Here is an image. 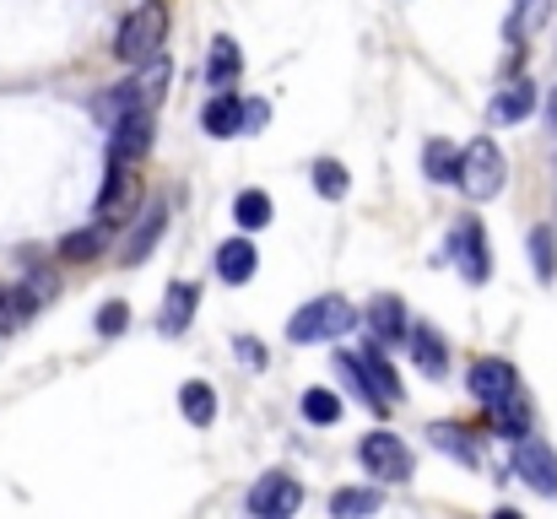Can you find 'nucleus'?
<instances>
[{
	"mask_svg": "<svg viewBox=\"0 0 557 519\" xmlns=\"http://www.w3.org/2000/svg\"><path fill=\"white\" fill-rule=\"evenodd\" d=\"M336 417H342V395H336V390H309V395H304V422L331 428Z\"/></svg>",
	"mask_w": 557,
	"mask_h": 519,
	"instance_id": "obj_29",
	"label": "nucleus"
},
{
	"mask_svg": "<svg viewBox=\"0 0 557 519\" xmlns=\"http://www.w3.org/2000/svg\"><path fill=\"white\" fill-rule=\"evenodd\" d=\"M152 141H158V125H152V109H147V103H136L131 114H120V120L109 125V158L141 163V158L152 152Z\"/></svg>",
	"mask_w": 557,
	"mask_h": 519,
	"instance_id": "obj_7",
	"label": "nucleus"
},
{
	"mask_svg": "<svg viewBox=\"0 0 557 519\" xmlns=\"http://www.w3.org/2000/svg\"><path fill=\"white\" fill-rule=\"evenodd\" d=\"M238 103H244V98H233V92H222V98H211V103H206V114H200V125H206V136H216V141H227V136H238Z\"/></svg>",
	"mask_w": 557,
	"mask_h": 519,
	"instance_id": "obj_22",
	"label": "nucleus"
},
{
	"mask_svg": "<svg viewBox=\"0 0 557 519\" xmlns=\"http://www.w3.org/2000/svg\"><path fill=\"white\" fill-rule=\"evenodd\" d=\"M553 16V0H520V16H515V38H525L531 27H542Z\"/></svg>",
	"mask_w": 557,
	"mask_h": 519,
	"instance_id": "obj_34",
	"label": "nucleus"
},
{
	"mask_svg": "<svg viewBox=\"0 0 557 519\" xmlns=\"http://www.w3.org/2000/svg\"><path fill=\"white\" fill-rule=\"evenodd\" d=\"M304 504V487L293 482V477H260L255 487H249V515L255 519H287L293 509Z\"/></svg>",
	"mask_w": 557,
	"mask_h": 519,
	"instance_id": "obj_10",
	"label": "nucleus"
},
{
	"mask_svg": "<svg viewBox=\"0 0 557 519\" xmlns=\"http://www.w3.org/2000/svg\"><path fill=\"white\" fill-rule=\"evenodd\" d=\"M406 351L417 357V368L428 379H444L449 373V351H444V336L433 325H406Z\"/></svg>",
	"mask_w": 557,
	"mask_h": 519,
	"instance_id": "obj_13",
	"label": "nucleus"
},
{
	"mask_svg": "<svg viewBox=\"0 0 557 519\" xmlns=\"http://www.w3.org/2000/svg\"><path fill=\"white\" fill-rule=\"evenodd\" d=\"M358 460H363V471L379 477V482H406V471H411V455H406V444H400L395 433H369V438L358 444Z\"/></svg>",
	"mask_w": 557,
	"mask_h": 519,
	"instance_id": "obj_8",
	"label": "nucleus"
},
{
	"mask_svg": "<svg viewBox=\"0 0 557 519\" xmlns=\"http://www.w3.org/2000/svg\"><path fill=\"white\" fill-rule=\"evenodd\" d=\"M195 304H200V287L169 282V293H163V314H158V331H163V336H185V325L195 320Z\"/></svg>",
	"mask_w": 557,
	"mask_h": 519,
	"instance_id": "obj_14",
	"label": "nucleus"
},
{
	"mask_svg": "<svg viewBox=\"0 0 557 519\" xmlns=\"http://www.w3.org/2000/svg\"><path fill=\"white\" fill-rule=\"evenodd\" d=\"M233 217H238L244 233H260V227L271 222V195H265V189H244V195L233 200Z\"/></svg>",
	"mask_w": 557,
	"mask_h": 519,
	"instance_id": "obj_25",
	"label": "nucleus"
},
{
	"mask_svg": "<svg viewBox=\"0 0 557 519\" xmlns=\"http://www.w3.org/2000/svg\"><path fill=\"white\" fill-rule=\"evenodd\" d=\"M531 109H536V87H531V82H509V87L493 98V125H520Z\"/></svg>",
	"mask_w": 557,
	"mask_h": 519,
	"instance_id": "obj_19",
	"label": "nucleus"
},
{
	"mask_svg": "<svg viewBox=\"0 0 557 519\" xmlns=\"http://www.w3.org/2000/svg\"><path fill=\"white\" fill-rule=\"evenodd\" d=\"M449 255H455V265H460V276H466V282H476V287H482V282L493 276L487 233H482V222H476V217L455 227V238H449Z\"/></svg>",
	"mask_w": 557,
	"mask_h": 519,
	"instance_id": "obj_9",
	"label": "nucleus"
},
{
	"mask_svg": "<svg viewBox=\"0 0 557 519\" xmlns=\"http://www.w3.org/2000/svg\"><path fill=\"white\" fill-rule=\"evenodd\" d=\"M347 184H352V178H347V169H342L336 158H320V163H314V189H320L325 200H342Z\"/></svg>",
	"mask_w": 557,
	"mask_h": 519,
	"instance_id": "obj_31",
	"label": "nucleus"
},
{
	"mask_svg": "<svg viewBox=\"0 0 557 519\" xmlns=\"http://www.w3.org/2000/svg\"><path fill=\"white\" fill-rule=\"evenodd\" d=\"M379 509H384V493H379V487H342V493L331 498V515H342V519L379 515Z\"/></svg>",
	"mask_w": 557,
	"mask_h": 519,
	"instance_id": "obj_23",
	"label": "nucleus"
},
{
	"mask_svg": "<svg viewBox=\"0 0 557 519\" xmlns=\"http://www.w3.org/2000/svg\"><path fill=\"white\" fill-rule=\"evenodd\" d=\"M406 342V309L395 293H379L369 309V346H400Z\"/></svg>",
	"mask_w": 557,
	"mask_h": 519,
	"instance_id": "obj_11",
	"label": "nucleus"
},
{
	"mask_svg": "<svg viewBox=\"0 0 557 519\" xmlns=\"http://www.w3.org/2000/svg\"><path fill=\"white\" fill-rule=\"evenodd\" d=\"M233 351H238V362H249V368H265V351H260V342H255V336H238V342H233Z\"/></svg>",
	"mask_w": 557,
	"mask_h": 519,
	"instance_id": "obj_37",
	"label": "nucleus"
},
{
	"mask_svg": "<svg viewBox=\"0 0 557 519\" xmlns=\"http://www.w3.org/2000/svg\"><path fill=\"white\" fill-rule=\"evenodd\" d=\"M547 114H553V125H557V92H553V98H547Z\"/></svg>",
	"mask_w": 557,
	"mask_h": 519,
	"instance_id": "obj_38",
	"label": "nucleus"
},
{
	"mask_svg": "<svg viewBox=\"0 0 557 519\" xmlns=\"http://www.w3.org/2000/svg\"><path fill=\"white\" fill-rule=\"evenodd\" d=\"M466 384H471V395L487 406V417H493V428H498L504 438L531 433V400H525V390H520L515 362H504V357H476L471 373H466Z\"/></svg>",
	"mask_w": 557,
	"mask_h": 519,
	"instance_id": "obj_1",
	"label": "nucleus"
},
{
	"mask_svg": "<svg viewBox=\"0 0 557 519\" xmlns=\"http://www.w3.org/2000/svg\"><path fill=\"white\" fill-rule=\"evenodd\" d=\"M255 271H260V255H255L249 238H227V244L216 249V276H222L227 287H244Z\"/></svg>",
	"mask_w": 557,
	"mask_h": 519,
	"instance_id": "obj_16",
	"label": "nucleus"
},
{
	"mask_svg": "<svg viewBox=\"0 0 557 519\" xmlns=\"http://www.w3.org/2000/svg\"><path fill=\"white\" fill-rule=\"evenodd\" d=\"M38 304L22 293V287H0V331H16L22 320H33Z\"/></svg>",
	"mask_w": 557,
	"mask_h": 519,
	"instance_id": "obj_30",
	"label": "nucleus"
},
{
	"mask_svg": "<svg viewBox=\"0 0 557 519\" xmlns=\"http://www.w3.org/2000/svg\"><path fill=\"white\" fill-rule=\"evenodd\" d=\"M515 477H520L531 493L557 498V449L542 444V438H531V433H520V438H515Z\"/></svg>",
	"mask_w": 557,
	"mask_h": 519,
	"instance_id": "obj_6",
	"label": "nucleus"
},
{
	"mask_svg": "<svg viewBox=\"0 0 557 519\" xmlns=\"http://www.w3.org/2000/svg\"><path fill=\"white\" fill-rule=\"evenodd\" d=\"M169 233V206H152V211H141V222H136V233L125 238V265H141L147 255H152V244Z\"/></svg>",
	"mask_w": 557,
	"mask_h": 519,
	"instance_id": "obj_17",
	"label": "nucleus"
},
{
	"mask_svg": "<svg viewBox=\"0 0 557 519\" xmlns=\"http://www.w3.org/2000/svg\"><path fill=\"white\" fill-rule=\"evenodd\" d=\"M125 325H131V309H125V304H120V298H114V304H103V309H98V336H120V331H125Z\"/></svg>",
	"mask_w": 557,
	"mask_h": 519,
	"instance_id": "obj_35",
	"label": "nucleus"
},
{
	"mask_svg": "<svg viewBox=\"0 0 557 519\" xmlns=\"http://www.w3.org/2000/svg\"><path fill=\"white\" fill-rule=\"evenodd\" d=\"M136 103H141V92H136V82H125V87H114V92H103V98L92 103V114H98L103 125H114V120H120V114H131Z\"/></svg>",
	"mask_w": 557,
	"mask_h": 519,
	"instance_id": "obj_28",
	"label": "nucleus"
},
{
	"mask_svg": "<svg viewBox=\"0 0 557 519\" xmlns=\"http://www.w3.org/2000/svg\"><path fill=\"white\" fill-rule=\"evenodd\" d=\"M163 33H169V5H163V0H147V5H136V11L120 22V33H114V54H120L125 65H141V60L158 54Z\"/></svg>",
	"mask_w": 557,
	"mask_h": 519,
	"instance_id": "obj_2",
	"label": "nucleus"
},
{
	"mask_svg": "<svg viewBox=\"0 0 557 519\" xmlns=\"http://www.w3.org/2000/svg\"><path fill=\"white\" fill-rule=\"evenodd\" d=\"M169 76H174V65H169L163 54H152V60H141V76H136V92H141V103H152V98H163V92H169Z\"/></svg>",
	"mask_w": 557,
	"mask_h": 519,
	"instance_id": "obj_27",
	"label": "nucleus"
},
{
	"mask_svg": "<svg viewBox=\"0 0 557 519\" xmlns=\"http://www.w3.org/2000/svg\"><path fill=\"white\" fill-rule=\"evenodd\" d=\"M336 368H342V379H347V390H352V395H358L363 406H373V411H379V400H373L369 379H363V368H358V357H347V351H342V357H336Z\"/></svg>",
	"mask_w": 557,
	"mask_h": 519,
	"instance_id": "obj_33",
	"label": "nucleus"
},
{
	"mask_svg": "<svg viewBox=\"0 0 557 519\" xmlns=\"http://www.w3.org/2000/svg\"><path fill=\"white\" fill-rule=\"evenodd\" d=\"M422 163H428V178H433V184H455V173H460V152H455L444 136H433V141L422 147Z\"/></svg>",
	"mask_w": 557,
	"mask_h": 519,
	"instance_id": "obj_24",
	"label": "nucleus"
},
{
	"mask_svg": "<svg viewBox=\"0 0 557 519\" xmlns=\"http://www.w3.org/2000/svg\"><path fill=\"white\" fill-rule=\"evenodd\" d=\"M22 293H27V298H33V304L44 309V304H49V298L60 293V282H54V271H49V265L27 260V282H22Z\"/></svg>",
	"mask_w": 557,
	"mask_h": 519,
	"instance_id": "obj_32",
	"label": "nucleus"
},
{
	"mask_svg": "<svg viewBox=\"0 0 557 519\" xmlns=\"http://www.w3.org/2000/svg\"><path fill=\"white\" fill-rule=\"evenodd\" d=\"M180 411H185L189 428H211V422H216V390H211L206 379L180 384Z\"/></svg>",
	"mask_w": 557,
	"mask_h": 519,
	"instance_id": "obj_18",
	"label": "nucleus"
},
{
	"mask_svg": "<svg viewBox=\"0 0 557 519\" xmlns=\"http://www.w3.org/2000/svg\"><path fill=\"white\" fill-rule=\"evenodd\" d=\"M109 238H114V227H103V222L76 227V233L60 238V260H65V265H92V260L109 255Z\"/></svg>",
	"mask_w": 557,
	"mask_h": 519,
	"instance_id": "obj_12",
	"label": "nucleus"
},
{
	"mask_svg": "<svg viewBox=\"0 0 557 519\" xmlns=\"http://www.w3.org/2000/svg\"><path fill=\"white\" fill-rule=\"evenodd\" d=\"M504 178H509V163H504V152H498L493 136H476V141L460 152L455 184H460L471 200H493V195H504Z\"/></svg>",
	"mask_w": 557,
	"mask_h": 519,
	"instance_id": "obj_3",
	"label": "nucleus"
},
{
	"mask_svg": "<svg viewBox=\"0 0 557 519\" xmlns=\"http://www.w3.org/2000/svg\"><path fill=\"white\" fill-rule=\"evenodd\" d=\"M531 271H536V282H553V276H557V238H553V227H531Z\"/></svg>",
	"mask_w": 557,
	"mask_h": 519,
	"instance_id": "obj_26",
	"label": "nucleus"
},
{
	"mask_svg": "<svg viewBox=\"0 0 557 519\" xmlns=\"http://www.w3.org/2000/svg\"><path fill=\"white\" fill-rule=\"evenodd\" d=\"M428 438H433V449L455 455L460 466H482V455H476V444H471V433H466V428H455V422H433V428H428Z\"/></svg>",
	"mask_w": 557,
	"mask_h": 519,
	"instance_id": "obj_20",
	"label": "nucleus"
},
{
	"mask_svg": "<svg viewBox=\"0 0 557 519\" xmlns=\"http://www.w3.org/2000/svg\"><path fill=\"white\" fill-rule=\"evenodd\" d=\"M141 206V173L125 158H109V173H103V189H98V222L103 227H125Z\"/></svg>",
	"mask_w": 557,
	"mask_h": 519,
	"instance_id": "obj_5",
	"label": "nucleus"
},
{
	"mask_svg": "<svg viewBox=\"0 0 557 519\" xmlns=\"http://www.w3.org/2000/svg\"><path fill=\"white\" fill-rule=\"evenodd\" d=\"M265 120H271V109H265L260 98H249V103H238V131H244V136H255V131H260Z\"/></svg>",
	"mask_w": 557,
	"mask_h": 519,
	"instance_id": "obj_36",
	"label": "nucleus"
},
{
	"mask_svg": "<svg viewBox=\"0 0 557 519\" xmlns=\"http://www.w3.org/2000/svg\"><path fill=\"white\" fill-rule=\"evenodd\" d=\"M358 325V314H352V304L347 298H314V304H304L298 314H293V325H287V336L298 346H309V342H331V336H347Z\"/></svg>",
	"mask_w": 557,
	"mask_h": 519,
	"instance_id": "obj_4",
	"label": "nucleus"
},
{
	"mask_svg": "<svg viewBox=\"0 0 557 519\" xmlns=\"http://www.w3.org/2000/svg\"><path fill=\"white\" fill-rule=\"evenodd\" d=\"M238 71H244L238 44H233V38H216V44H211V60H206V82H211V87H233Z\"/></svg>",
	"mask_w": 557,
	"mask_h": 519,
	"instance_id": "obj_21",
	"label": "nucleus"
},
{
	"mask_svg": "<svg viewBox=\"0 0 557 519\" xmlns=\"http://www.w3.org/2000/svg\"><path fill=\"white\" fill-rule=\"evenodd\" d=\"M358 368H363V379H369V390H373V400H379V411L400 406V379H395V368L384 362V346H369V351L358 357Z\"/></svg>",
	"mask_w": 557,
	"mask_h": 519,
	"instance_id": "obj_15",
	"label": "nucleus"
}]
</instances>
